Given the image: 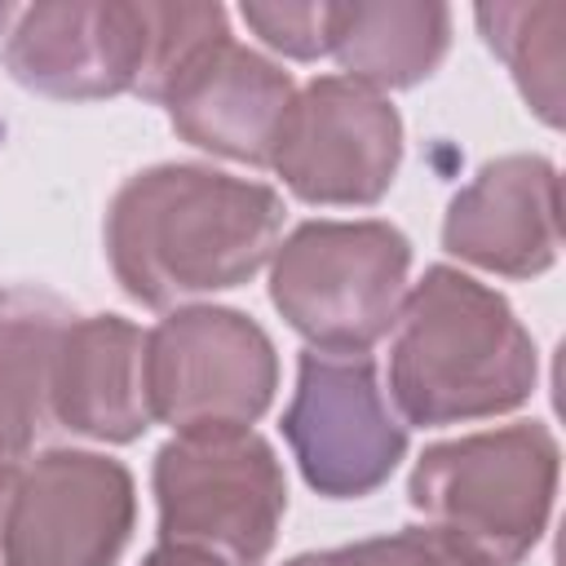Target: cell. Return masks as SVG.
<instances>
[{
	"instance_id": "cell-1",
	"label": "cell",
	"mask_w": 566,
	"mask_h": 566,
	"mask_svg": "<svg viewBox=\"0 0 566 566\" xmlns=\"http://www.w3.org/2000/svg\"><path fill=\"white\" fill-rule=\"evenodd\" d=\"M283 217V195L265 181L208 164H155L115 190L106 208V261L133 301L181 310L265 270Z\"/></svg>"
},
{
	"instance_id": "cell-2",
	"label": "cell",
	"mask_w": 566,
	"mask_h": 566,
	"mask_svg": "<svg viewBox=\"0 0 566 566\" xmlns=\"http://www.w3.org/2000/svg\"><path fill=\"white\" fill-rule=\"evenodd\" d=\"M539 354L513 305L455 265L407 287L389 340V402L402 424H469L535 394Z\"/></svg>"
},
{
	"instance_id": "cell-3",
	"label": "cell",
	"mask_w": 566,
	"mask_h": 566,
	"mask_svg": "<svg viewBox=\"0 0 566 566\" xmlns=\"http://www.w3.org/2000/svg\"><path fill=\"white\" fill-rule=\"evenodd\" d=\"M557 469V438L539 420L460 433L420 451L407 504L491 566H522L548 531Z\"/></svg>"
},
{
	"instance_id": "cell-4",
	"label": "cell",
	"mask_w": 566,
	"mask_h": 566,
	"mask_svg": "<svg viewBox=\"0 0 566 566\" xmlns=\"http://www.w3.org/2000/svg\"><path fill=\"white\" fill-rule=\"evenodd\" d=\"M411 239L389 221H305L270 256V301L318 354H367L394 332Z\"/></svg>"
},
{
	"instance_id": "cell-5",
	"label": "cell",
	"mask_w": 566,
	"mask_h": 566,
	"mask_svg": "<svg viewBox=\"0 0 566 566\" xmlns=\"http://www.w3.org/2000/svg\"><path fill=\"white\" fill-rule=\"evenodd\" d=\"M159 539L190 544L226 566H261L287 513V478L256 429L172 433L150 464Z\"/></svg>"
},
{
	"instance_id": "cell-6",
	"label": "cell",
	"mask_w": 566,
	"mask_h": 566,
	"mask_svg": "<svg viewBox=\"0 0 566 566\" xmlns=\"http://www.w3.org/2000/svg\"><path fill=\"white\" fill-rule=\"evenodd\" d=\"M150 416L172 433L252 429L279 389L270 332L230 305H181L146 332Z\"/></svg>"
},
{
	"instance_id": "cell-7",
	"label": "cell",
	"mask_w": 566,
	"mask_h": 566,
	"mask_svg": "<svg viewBox=\"0 0 566 566\" xmlns=\"http://www.w3.org/2000/svg\"><path fill=\"white\" fill-rule=\"evenodd\" d=\"M283 438L301 478L323 500H363L380 491L407 455V424L380 389L371 354L305 349L296 358Z\"/></svg>"
},
{
	"instance_id": "cell-8",
	"label": "cell",
	"mask_w": 566,
	"mask_h": 566,
	"mask_svg": "<svg viewBox=\"0 0 566 566\" xmlns=\"http://www.w3.org/2000/svg\"><path fill=\"white\" fill-rule=\"evenodd\" d=\"M402 164L398 106L345 75H318L296 88L270 168L318 208L380 203Z\"/></svg>"
},
{
	"instance_id": "cell-9",
	"label": "cell",
	"mask_w": 566,
	"mask_h": 566,
	"mask_svg": "<svg viewBox=\"0 0 566 566\" xmlns=\"http://www.w3.org/2000/svg\"><path fill=\"white\" fill-rule=\"evenodd\" d=\"M133 526V473L102 451L57 447L18 473L4 566H115Z\"/></svg>"
},
{
	"instance_id": "cell-10",
	"label": "cell",
	"mask_w": 566,
	"mask_h": 566,
	"mask_svg": "<svg viewBox=\"0 0 566 566\" xmlns=\"http://www.w3.org/2000/svg\"><path fill=\"white\" fill-rule=\"evenodd\" d=\"M4 71L53 102H102L137 88L146 0H44L13 18Z\"/></svg>"
},
{
	"instance_id": "cell-11",
	"label": "cell",
	"mask_w": 566,
	"mask_h": 566,
	"mask_svg": "<svg viewBox=\"0 0 566 566\" xmlns=\"http://www.w3.org/2000/svg\"><path fill=\"white\" fill-rule=\"evenodd\" d=\"M292 97L296 84L279 62L239 44L234 35H221L177 75L164 111L172 133L195 150L270 168Z\"/></svg>"
},
{
	"instance_id": "cell-12",
	"label": "cell",
	"mask_w": 566,
	"mask_h": 566,
	"mask_svg": "<svg viewBox=\"0 0 566 566\" xmlns=\"http://www.w3.org/2000/svg\"><path fill=\"white\" fill-rule=\"evenodd\" d=\"M557 168L544 155H500L460 186L442 217V248L504 279H535L562 252Z\"/></svg>"
},
{
	"instance_id": "cell-13",
	"label": "cell",
	"mask_w": 566,
	"mask_h": 566,
	"mask_svg": "<svg viewBox=\"0 0 566 566\" xmlns=\"http://www.w3.org/2000/svg\"><path fill=\"white\" fill-rule=\"evenodd\" d=\"M53 424L93 442H137L150 416L146 332L124 314L66 318L49 371Z\"/></svg>"
},
{
	"instance_id": "cell-14",
	"label": "cell",
	"mask_w": 566,
	"mask_h": 566,
	"mask_svg": "<svg viewBox=\"0 0 566 566\" xmlns=\"http://www.w3.org/2000/svg\"><path fill=\"white\" fill-rule=\"evenodd\" d=\"M451 49V9L438 0H354L336 4L332 57L345 80L376 93L416 88Z\"/></svg>"
},
{
	"instance_id": "cell-15",
	"label": "cell",
	"mask_w": 566,
	"mask_h": 566,
	"mask_svg": "<svg viewBox=\"0 0 566 566\" xmlns=\"http://www.w3.org/2000/svg\"><path fill=\"white\" fill-rule=\"evenodd\" d=\"M66 318L71 314L53 296H9V314L0 323V464H22L53 429L49 371Z\"/></svg>"
},
{
	"instance_id": "cell-16",
	"label": "cell",
	"mask_w": 566,
	"mask_h": 566,
	"mask_svg": "<svg viewBox=\"0 0 566 566\" xmlns=\"http://www.w3.org/2000/svg\"><path fill=\"white\" fill-rule=\"evenodd\" d=\"M486 49L509 66L522 102L548 124L562 128V35L566 4L562 0H500L473 9Z\"/></svg>"
},
{
	"instance_id": "cell-17",
	"label": "cell",
	"mask_w": 566,
	"mask_h": 566,
	"mask_svg": "<svg viewBox=\"0 0 566 566\" xmlns=\"http://www.w3.org/2000/svg\"><path fill=\"white\" fill-rule=\"evenodd\" d=\"M221 35H230L221 4H159L146 0V57L137 75V97L164 106L177 75Z\"/></svg>"
},
{
	"instance_id": "cell-18",
	"label": "cell",
	"mask_w": 566,
	"mask_h": 566,
	"mask_svg": "<svg viewBox=\"0 0 566 566\" xmlns=\"http://www.w3.org/2000/svg\"><path fill=\"white\" fill-rule=\"evenodd\" d=\"M283 566H491L469 544L438 526H402L394 535H371L340 548L296 553Z\"/></svg>"
},
{
	"instance_id": "cell-19",
	"label": "cell",
	"mask_w": 566,
	"mask_h": 566,
	"mask_svg": "<svg viewBox=\"0 0 566 566\" xmlns=\"http://www.w3.org/2000/svg\"><path fill=\"white\" fill-rule=\"evenodd\" d=\"M239 18L248 22L252 35H261V44H270L283 57L314 62V57L332 53L336 4H318V0H283V4L243 0Z\"/></svg>"
},
{
	"instance_id": "cell-20",
	"label": "cell",
	"mask_w": 566,
	"mask_h": 566,
	"mask_svg": "<svg viewBox=\"0 0 566 566\" xmlns=\"http://www.w3.org/2000/svg\"><path fill=\"white\" fill-rule=\"evenodd\" d=\"M142 566H226L221 557H212V553H203V548H190V544H155L146 557H142Z\"/></svg>"
},
{
	"instance_id": "cell-21",
	"label": "cell",
	"mask_w": 566,
	"mask_h": 566,
	"mask_svg": "<svg viewBox=\"0 0 566 566\" xmlns=\"http://www.w3.org/2000/svg\"><path fill=\"white\" fill-rule=\"evenodd\" d=\"M18 473H22V464H0V566H4V539H9V509H13Z\"/></svg>"
},
{
	"instance_id": "cell-22",
	"label": "cell",
	"mask_w": 566,
	"mask_h": 566,
	"mask_svg": "<svg viewBox=\"0 0 566 566\" xmlns=\"http://www.w3.org/2000/svg\"><path fill=\"white\" fill-rule=\"evenodd\" d=\"M4 314H9V296L0 292V323H4Z\"/></svg>"
},
{
	"instance_id": "cell-23",
	"label": "cell",
	"mask_w": 566,
	"mask_h": 566,
	"mask_svg": "<svg viewBox=\"0 0 566 566\" xmlns=\"http://www.w3.org/2000/svg\"><path fill=\"white\" fill-rule=\"evenodd\" d=\"M9 18H13V9H9V4H0V27H4Z\"/></svg>"
}]
</instances>
